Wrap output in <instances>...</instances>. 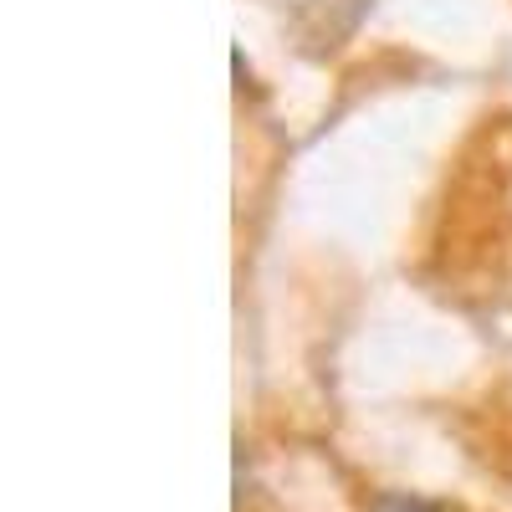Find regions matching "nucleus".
<instances>
[{
  "mask_svg": "<svg viewBox=\"0 0 512 512\" xmlns=\"http://www.w3.org/2000/svg\"><path fill=\"white\" fill-rule=\"evenodd\" d=\"M369 512H436L431 502H420V497H400V492H390V497H379Z\"/></svg>",
  "mask_w": 512,
  "mask_h": 512,
  "instance_id": "1",
  "label": "nucleus"
}]
</instances>
